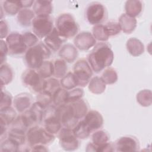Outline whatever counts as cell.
Returning a JSON list of instances; mask_svg holds the SVG:
<instances>
[{
  "label": "cell",
  "mask_w": 152,
  "mask_h": 152,
  "mask_svg": "<svg viewBox=\"0 0 152 152\" xmlns=\"http://www.w3.org/2000/svg\"><path fill=\"white\" fill-rule=\"evenodd\" d=\"M114 54L110 45L106 42H99L95 45L87 56V61L93 71L99 73L113 63Z\"/></svg>",
  "instance_id": "cell-1"
},
{
  "label": "cell",
  "mask_w": 152,
  "mask_h": 152,
  "mask_svg": "<svg viewBox=\"0 0 152 152\" xmlns=\"http://www.w3.org/2000/svg\"><path fill=\"white\" fill-rule=\"evenodd\" d=\"M51 55V50L43 42H39L36 45L28 48L25 53L24 59L29 68L37 69L48 59Z\"/></svg>",
  "instance_id": "cell-2"
},
{
  "label": "cell",
  "mask_w": 152,
  "mask_h": 152,
  "mask_svg": "<svg viewBox=\"0 0 152 152\" xmlns=\"http://www.w3.org/2000/svg\"><path fill=\"white\" fill-rule=\"evenodd\" d=\"M55 26L59 33L66 39L75 36L79 30L78 24L69 13L60 14L56 20Z\"/></svg>",
  "instance_id": "cell-3"
},
{
  "label": "cell",
  "mask_w": 152,
  "mask_h": 152,
  "mask_svg": "<svg viewBox=\"0 0 152 152\" xmlns=\"http://www.w3.org/2000/svg\"><path fill=\"white\" fill-rule=\"evenodd\" d=\"M27 142L31 148L38 144L48 145L55 140V136L48 132L45 128L34 125L30 128L26 132Z\"/></svg>",
  "instance_id": "cell-4"
},
{
  "label": "cell",
  "mask_w": 152,
  "mask_h": 152,
  "mask_svg": "<svg viewBox=\"0 0 152 152\" xmlns=\"http://www.w3.org/2000/svg\"><path fill=\"white\" fill-rule=\"evenodd\" d=\"M107 17L106 7L99 2H93L88 4L86 10V18L91 25L102 24Z\"/></svg>",
  "instance_id": "cell-5"
},
{
  "label": "cell",
  "mask_w": 152,
  "mask_h": 152,
  "mask_svg": "<svg viewBox=\"0 0 152 152\" xmlns=\"http://www.w3.org/2000/svg\"><path fill=\"white\" fill-rule=\"evenodd\" d=\"M73 74L76 78L78 86L83 87L88 84L93 75V70L88 61L81 59L74 65Z\"/></svg>",
  "instance_id": "cell-6"
},
{
  "label": "cell",
  "mask_w": 152,
  "mask_h": 152,
  "mask_svg": "<svg viewBox=\"0 0 152 152\" xmlns=\"http://www.w3.org/2000/svg\"><path fill=\"white\" fill-rule=\"evenodd\" d=\"M31 26L33 33L40 39L45 38L54 28L53 19L50 15H36Z\"/></svg>",
  "instance_id": "cell-7"
},
{
  "label": "cell",
  "mask_w": 152,
  "mask_h": 152,
  "mask_svg": "<svg viewBox=\"0 0 152 152\" xmlns=\"http://www.w3.org/2000/svg\"><path fill=\"white\" fill-rule=\"evenodd\" d=\"M21 80L24 86L37 93L45 89V80L34 69L25 70L21 75Z\"/></svg>",
  "instance_id": "cell-8"
},
{
  "label": "cell",
  "mask_w": 152,
  "mask_h": 152,
  "mask_svg": "<svg viewBox=\"0 0 152 152\" xmlns=\"http://www.w3.org/2000/svg\"><path fill=\"white\" fill-rule=\"evenodd\" d=\"M56 107L54 105L46 107L43 119L45 129L53 135L59 133L62 126L56 116Z\"/></svg>",
  "instance_id": "cell-9"
},
{
  "label": "cell",
  "mask_w": 152,
  "mask_h": 152,
  "mask_svg": "<svg viewBox=\"0 0 152 152\" xmlns=\"http://www.w3.org/2000/svg\"><path fill=\"white\" fill-rule=\"evenodd\" d=\"M58 137L61 147L65 151H74L80 146L78 138L72 128H62L59 132Z\"/></svg>",
  "instance_id": "cell-10"
},
{
  "label": "cell",
  "mask_w": 152,
  "mask_h": 152,
  "mask_svg": "<svg viewBox=\"0 0 152 152\" xmlns=\"http://www.w3.org/2000/svg\"><path fill=\"white\" fill-rule=\"evenodd\" d=\"M6 43L8 49V53L11 55H20L26 53L27 47L24 43L22 34L12 32L6 37Z\"/></svg>",
  "instance_id": "cell-11"
},
{
  "label": "cell",
  "mask_w": 152,
  "mask_h": 152,
  "mask_svg": "<svg viewBox=\"0 0 152 152\" xmlns=\"http://www.w3.org/2000/svg\"><path fill=\"white\" fill-rule=\"evenodd\" d=\"M56 114L64 127L72 129L78 122L74 117L72 107L69 103L56 107Z\"/></svg>",
  "instance_id": "cell-12"
},
{
  "label": "cell",
  "mask_w": 152,
  "mask_h": 152,
  "mask_svg": "<svg viewBox=\"0 0 152 152\" xmlns=\"http://www.w3.org/2000/svg\"><path fill=\"white\" fill-rule=\"evenodd\" d=\"M115 151L128 152L138 151L140 144L138 140L133 137L126 135L118 138L114 143Z\"/></svg>",
  "instance_id": "cell-13"
},
{
  "label": "cell",
  "mask_w": 152,
  "mask_h": 152,
  "mask_svg": "<svg viewBox=\"0 0 152 152\" xmlns=\"http://www.w3.org/2000/svg\"><path fill=\"white\" fill-rule=\"evenodd\" d=\"M74 44L77 49L81 50H87L95 46L96 40L90 32L81 31L75 36Z\"/></svg>",
  "instance_id": "cell-14"
},
{
  "label": "cell",
  "mask_w": 152,
  "mask_h": 152,
  "mask_svg": "<svg viewBox=\"0 0 152 152\" xmlns=\"http://www.w3.org/2000/svg\"><path fill=\"white\" fill-rule=\"evenodd\" d=\"M67 39L62 36L56 27H54L52 31L44 39V43L52 51L56 52L59 50L66 41Z\"/></svg>",
  "instance_id": "cell-15"
},
{
  "label": "cell",
  "mask_w": 152,
  "mask_h": 152,
  "mask_svg": "<svg viewBox=\"0 0 152 152\" xmlns=\"http://www.w3.org/2000/svg\"><path fill=\"white\" fill-rule=\"evenodd\" d=\"M82 120L91 132L100 129L103 124L102 115L95 110L88 111Z\"/></svg>",
  "instance_id": "cell-16"
},
{
  "label": "cell",
  "mask_w": 152,
  "mask_h": 152,
  "mask_svg": "<svg viewBox=\"0 0 152 152\" xmlns=\"http://www.w3.org/2000/svg\"><path fill=\"white\" fill-rule=\"evenodd\" d=\"M15 109L19 113H23L28 109L32 104V97L27 93H21L16 95L13 100Z\"/></svg>",
  "instance_id": "cell-17"
},
{
  "label": "cell",
  "mask_w": 152,
  "mask_h": 152,
  "mask_svg": "<svg viewBox=\"0 0 152 152\" xmlns=\"http://www.w3.org/2000/svg\"><path fill=\"white\" fill-rule=\"evenodd\" d=\"M59 56L61 59L68 63L74 62L78 57V53L77 48L71 44L67 43L59 49Z\"/></svg>",
  "instance_id": "cell-18"
},
{
  "label": "cell",
  "mask_w": 152,
  "mask_h": 152,
  "mask_svg": "<svg viewBox=\"0 0 152 152\" xmlns=\"http://www.w3.org/2000/svg\"><path fill=\"white\" fill-rule=\"evenodd\" d=\"M33 11L36 15H50L53 11L52 2L45 0L34 1Z\"/></svg>",
  "instance_id": "cell-19"
},
{
  "label": "cell",
  "mask_w": 152,
  "mask_h": 152,
  "mask_svg": "<svg viewBox=\"0 0 152 152\" xmlns=\"http://www.w3.org/2000/svg\"><path fill=\"white\" fill-rule=\"evenodd\" d=\"M121 30L126 34H131L137 27V20L134 17H130L127 14H122L119 18V22Z\"/></svg>",
  "instance_id": "cell-20"
},
{
  "label": "cell",
  "mask_w": 152,
  "mask_h": 152,
  "mask_svg": "<svg viewBox=\"0 0 152 152\" xmlns=\"http://www.w3.org/2000/svg\"><path fill=\"white\" fill-rule=\"evenodd\" d=\"M126 47L128 52L133 56H138L144 52V44L135 37L129 39L126 42Z\"/></svg>",
  "instance_id": "cell-21"
},
{
  "label": "cell",
  "mask_w": 152,
  "mask_h": 152,
  "mask_svg": "<svg viewBox=\"0 0 152 152\" xmlns=\"http://www.w3.org/2000/svg\"><path fill=\"white\" fill-rule=\"evenodd\" d=\"M7 138L20 147L24 144L26 141H27L26 131L18 128H11L7 133Z\"/></svg>",
  "instance_id": "cell-22"
},
{
  "label": "cell",
  "mask_w": 152,
  "mask_h": 152,
  "mask_svg": "<svg viewBox=\"0 0 152 152\" xmlns=\"http://www.w3.org/2000/svg\"><path fill=\"white\" fill-rule=\"evenodd\" d=\"M35 14L32 10L29 8H22L17 14V21L20 25L23 27L31 26V23L35 17Z\"/></svg>",
  "instance_id": "cell-23"
},
{
  "label": "cell",
  "mask_w": 152,
  "mask_h": 152,
  "mask_svg": "<svg viewBox=\"0 0 152 152\" xmlns=\"http://www.w3.org/2000/svg\"><path fill=\"white\" fill-rule=\"evenodd\" d=\"M125 14L134 17L139 15L142 10V2L138 0H129L125 4Z\"/></svg>",
  "instance_id": "cell-24"
},
{
  "label": "cell",
  "mask_w": 152,
  "mask_h": 152,
  "mask_svg": "<svg viewBox=\"0 0 152 152\" xmlns=\"http://www.w3.org/2000/svg\"><path fill=\"white\" fill-rule=\"evenodd\" d=\"M69 104L72 107L74 117L78 120L83 118L88 112V105L83 99Z\"/></svg>",
  "instance_id": "cell-25"
},
{
  "label": "cell",
  "mask_w": 152,
  "mask_h": 152,
  "mask_svg": "<svg viewBox=\"0 0 152 152\" xmlns=\"http://www.w3.org/2000/svg\"><path fill=\"white\" fill-rule=\"evenodd\" d=\"M106 85L101 77L95 76L90 79L88 87L92 93L99 94L104 91L106 87Z\"/></svg>",
  "instance_id": "cell-26"
},
{
  "label": "cell",
  "mask_w": 152,
  "mask_h": 152,
  "mask_svg": "<svg viewBox=\"0 0 152 152\" xmlns=\"http://www.w3.org/2000/svg\"><path fill=\"white\" fill-rule=\"evenodd\" d=\"M16 118L17 113L11 106L0 109V122L7 126L12 124Z\"/></svg>",
  "instance_id": "cell-27"
},
{
  "label": "cell",
  "mask_w": 152,
  "mask_h": 152,
  "mask_svg": "<svg viewBox=\"0 0 152 152\" xmlns=\"http://www.w3.org/2000/svg\"><path fill=\"white\" fill-rule=\"evenodd\" d=\"M13 78V71L11 66L7 63L1 65L0 69V80L1 85L2 87L8 84L11 82Z\"/></svg>",
  "instance_id": "cell-28"
},
{
  "label": "cell",
  "mask_w": 152,
  "mask_h": 152,
  "mask_svg": "<svg viewBox=\"0 0 152 152\" xmlns=\"http://www.w3.org/2000/svg\"><path fill=\"white\" fill-rule=\"evenodd\" d=\"M68 90L60 87L52 94V103L56 107H59L67 103Z\"/></svg>",
  "instance_id": "cell-29"
},
{
  "label": "cell",
  "mask_w": 152,
  "mask_h": 152,
  "mask_svg": "<svg viewBox=\"0 0 152 152\" xmlns=\"http://www.w3.org/2000/svg\"><path fill=\"white\" fill-rule=\"evenodd\" d=\"M72 129L75 136L78 139L81 140H84L88 138L91 133L83 120L79 121Z\"/></svg>",
  "instance_id": "cell-30"
},
{
  "label": "cell",
  "mask_w": 152,
  "mask_h": 152,
  "mask_svg": "<svg viewBox=\"0 0 152 152\" xmlns=\"http://www.w3.org/2000/svg\"><path fill=\"white\" fill-rule=\"evenodd\" d=\"M45 109L46 107L37 102L32 103L31 106L29 108V110L36 121L37 124H39L43 121Z\"/></svg>",
  "instance_id": "cell-31"
},
{
  "label": "cell",
  "mask_w": 152,
  "mask_h": 152,
  "mask_svg": "<svg viewBox=\"0 0 152 152\" xmlns=\"http://www.w3.org/2000/svg\"><path fill=\"white\" fill-rule=\"evenodd\" d=\"M109 140L110 136L109 134L104 130H96L91 135L92 142L97 146L102 145L109 142Z\"/></svg>",
  "instance_id": "cell-32"
},
{
  "label": "cell",
  "mask_w": 152,
  "mask_h": 152,
  "mask_svg": "<svg viewBox=\"0 0 152 152\" xmlns=\"http://www.w3.org/2000/svg\"><path fill=\"white\" fill-rule=\"evenodd\" d=\"M2 7L5 13L10 15L18 14L22 9L20 1H5Z\"/></svg>",
  "instance_id": "cell-33"
},
{
  "label": "cell",
  "mask_w": 152,
  "mask_h": 152,
  "mask_svg": "<svg viewBox=\"0 0 152 152\" xmlns=\"http://www.w3.org/2000/svg\"><path fill=\"white\" fill-rule=\"evenodd\" d=\"M53 76L57 78H62L66 74L68 67L66 62L62 59H57L53 62Z\"/></svg>",
  "instance_id": "cell-34"
},
{
  "label": "cell",
  "mask_w": 152,
  "mask_h": 152,
  "mask_svg": "<svg viewBox=\"0 0 152 152\" xmlns=\"http://www.w3.org/2000/svg\"><path fill=\"white\" fill-rule=\"evenodd\" d=\"M60 84L63 88L67 90H72L78 86L76 78L73 72H71L66 73V74L61 79Z\"/></svg>",
  "instance_id": "cell-35"
},
{
  "label": "cell",
  "mask_w": 152,
  "mask_h": 152,
  "mask_svg": "<svg viewBox=\"0 0 152 152\" xmlns=\"http://www.w3.org/2000/svg\"><path fill=\"white\" fill-rule=\"evenodd\" d=\"M36 71L43 78L46 79L50 78L52 75H53V63L50 61L46 60Z\"/></svg>",
  "instance_id": "cell-36"
},
{
  "label": "cell",
  "mask_w": 152,
  "mask_h": 152,
  "mask_svg": "<svg viewBox=\"0 0 152 152\" xmlns=\"http://www.w3.org/2000/svg\"><path fill=\"white\" fill-rule=\"evenodd\" d=\"M86 151H98V152H108V151H114L115 147L114 144L112 142H107L102 145L97 146L93 144L92 142H89L86 148Z\"/></svg>",
  "instance_id": "cell-37"
},
{
  "label": "cell",
  "mask_w": 152,
  "mask_h": 152,
  "mask_svg": "<svg viewBox=\"0 0 152 152\" xmlns=\"http://www.w3.org/2000/svg\"><path fill=\"white\" fill-rule=\"evenodd\" d=\"M137 102L142 106L147 107L151 104V91L150 90H142L136 96Z\"/></svg>",
  "instance_id": "cell-38"
},
{
  "label": "cell",
  "mask_w": 152,
  "mask_h": 152,
  "mask_svg": "<svg viewBox=\"0 0 152 152\" xmlns=\"http://www.w3.org/2000/svg\"><path fill=\"white\" fill-rule=\"evenodd\" d=\"M101 78L106 84H112L117 81L118 74L114 68L109 67L104 70Z\"/></svg>",
  "instance_id": "cell-39"
},
{
  "label": "cell",
  "mask_w": 152,
  "mask_h": 152,
  "mask_svg": "<svg viewBox=\"0 0 152 152\" xmlns=\"http://www.w3.org/2000/svg\"><path fill=\"white\" fill-rule=\"evenodd\" d=\"M92 34L96 40L103 42L107 41L109 38L103 24L94 26L92 29Z\"/></svg>",
  "instance_id": "cell-40"
},
{
  "label": "cell",
  "mask_w": 152,
  "mask_h": 152,
  "mask_svg": "<svg viewBox=\"0 0 152 152\" xmlns=\"http://www.w3.org/2000/svg\"><path fill=\"white\" fill-rule=\"evenodd\" d=\"M36 100L45 107H47L52 102V94L46 90H43L37 93Z\"/></svg>",
  "instance_id": "cell-41"
},
{
  "label": "cell",
  "mask_w": 152,
  "mask_h": 152,
  "mask_svg": "<svg viewBox=\"0 0 152 152\" xmlns=\"http://www.w3.org/2000/svg\"><path fill=\"white\" fill-rule=\"evenodd\" d=\"M84 96V91L81 88H75L68 91L67 103H71L81 99Z\"/></svg>",
  "instance_id": "cell-42"
},
{
  "label": "cell",
  "mask_w": 152,
  "mask_h": 152,
  "mask_svg": "<svg viewBox=\"0 0 152 152\" xmlns=\"http://www.w3.org/2000/svg\"><path fill=\"white\" fill-rule=\"evenodd\" d=\"M104 27L109 37L117 35L121 31L119 24L115 21H109L104 25Z\"/></svg>",
  "instance_id": "cell-43"
},
{
  "label": "cell",
  "mask_w": 152,
  "mask_h": 152,
  "mask_svg": "<svg viewBox=\"0 0 152 152\" xmlns=\"http://www.w3.org/2000/svg\"><path fill=\"white\" fill-rule=\"evenodd\" d=\"M60 87V81L55 78H50L45 80L44 90L52 94Z\"/></svg>",
  "instance_id": "cell-44"
},
{
  "label": "cell",
  "mask_w": 152,
  "mask_h": 152,
  "mask_svg": "<svg viewBox=\"0 0 152 152\" xmlns=\"http://www.w3.org/2000/svg\"><path fill=\"white\" fill-rule=\"evenodd\" d=\"M24 39V43L27 48L32 47L38 43L39 38L38 37L30 31H26L22 34Z\"/></svg>",
  "instance_id": "cell-45"
},
{
  "label": "cell",
  "mask_w": 152,
  "mask_h": 152,
  "mask_svg": "<svg viewBox=\"0 0 152 152\" xmlns=\"http://www.w3.org/2000/svg\"><path fill=\"white\" fill-rule=\"evenodd\" d=\"M12 102V97L11 94L5 90L1 89L0 109L11 106Z\"/></svg>",
  "instance_id": "cell-46"
},
{
  "label": "cell",
  "mask_w": 152,
  "mask_h": 152,
  "mask_svg": "<svg viewBox=\"0 0 152 152\" xmlns=\"http://www.w3.org/2000/svg\"><path fill=\"white\" fill-rule=\"evenodd\" d=\"M19 147L12 142L8 138L4 140L1 144V151H18L19 150Z\"/></svg>",
  "instance_id": "cell-47"
},
{
  "label": "cell",
  "mask_w": 152,
  "mask_h": 152,
  "mask_svg": "<svg viewBox=\"0 0 152 152\" xmlns=\"http://www.w3.org/2000/svg\"><path fill=\"white\" fill-rule=\"evenodd\" d=\"M0 58H1V65L5 63L7 58V55L8 53V49L6 42L2 39L0 41Z\"/></svg>",
  "instance_id": "cell-48"
},
{
  "label": "cell",
  "mask_w": 152,
  "mask_h": 152,
  "mask_svg": "<svg viewBox=\"0 0 152 152\" xmlns=\"http://www.w3.org/2000/svg\"><path fill=\"white\" fill-rule=\"evenodd\" d=\"M0 31L1 39H4V37H7L9 35L8 26L7 22L2 20H1L0 21Z\"/></svg>",
  "instance_id": "cell-49"
},
{
  "label": "cell",
  "mask_w": 152,
  "mask_h": 152,
  "mask_svg": "<svg viewBox=\"0 0 152 152\" xmlns=\"http://www.w3.org/2000/svg\"><path fill=\"white\" fill-rule=\"evenodd\" d=\"M31 149L30 151H48V149L46 148L45 145L43 144H38L33 146L31 147Z\"/></svg>",
  "instance_id": "cell-50"
},
{
  "label": "cell",
  "mask_w": 152,
  "mask_h": 152,
  "mask_svg": "<svg viewBox=\"0 0 152 152\" xmlns=\"http://www.w3.org/2000/svg\"><path fill=\"white\" fill-rule=\"evenodd\" d=\"M34 1H20L21 8H28L30 7L33 6Z\"/></svg>",
  "instance_id": "cell-51"
},
{
  "label": "cell",
  "mask_w": 152,
  "mask_h": 152,
  "mask_svg": "<svg viewBox=\"0 0 152 152\" xmlns=\"http://www.w3.org/2000/svg\"><path fill=\"white\" fill-rule=\"evenodd\" d=\"M0 125H1V139H2L4 134H5L6 133L7 125L1 122H0Z\"/></svg>",
  "instance_id": "cell-52"
}]
</instances>
